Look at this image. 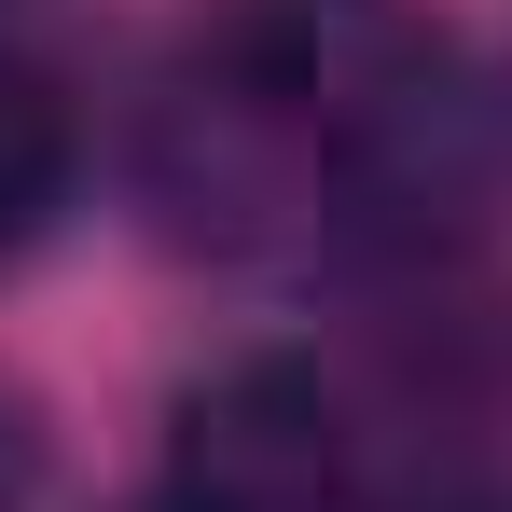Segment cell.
Instances as JSON below:
<instances>
[{
    "instance_id": "6da1fadb",
    "label": "cell",
    "mask_w": 512,
    "mask_h": 512,
    "mask_svg": "<svg viewBox=\"0 0 512 512\" xmlns=\"http://www.w3.org/2000/svg\"><path fill=\"white\" fill-rule=\"evenodd\" d=\"M360 485V416L291 346H236L167 402V512H360Z\"/></svg>"
},
{
    "instance_id": "7a4b0ae2",
    "label": "cell",
    "mask_w": 512,
    "mask_h": 512,
    "mask_svg": "<svg viewBox=\"0 0 512 512\" xmlns=\"http://www.w3.org/2000/svg\"><path fill=\"white\" fill-rule=\"evenodd\" d=\"M70 194H84V111H70V84L42 56L0 42V263L42 250L70 222Z\"/></svg>"
},
{
    "instance_id": "3957f363",
    "label": "cell",
    "mask_w": 512,
    "mask_h": 512,
    "mask_svg": "<svg viewBox=\"0 0 512 512\" xmlns=\"http://www.w3.org/2000/svg\"><path fill=\"white\" fill-rule=\"evenodd\" d=\"M360 512H512V471H485V457H416L402 485H360Z\"/></svg>"
},
{
    "instance_id": "277c9868",
    "label": "cell",
    "mask_w": 512,
    "mask_h": 512,
    "mask_svg": "<svg viewBox=\"0 0 512 512\" xmlns=\"http://www.w3.org/2000/svg\"><path fill=\"white\" fill-rule=\"evenodd\" d=\"M42 499V402L28 388H0V512Z\"/></svg>"
},
{
    "instance_id": "5b68a950",
    "label": "cell",
    "mask_w": 512,
    "mask_h": 512,
    "mask_svg": "<svg viewBox=\"0 0 512 512\" xmlns=\"http://www.w3.org/2000/svg\"><path fill=\"white\" fill-rule=\"evenodd\" d=\"M153 512H167V499H153Z\"/></svg>"
}]
</instances>
